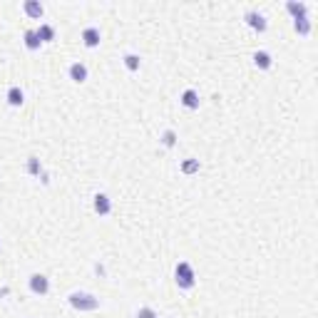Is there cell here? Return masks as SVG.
<instances>
[{
    "mask_svg": "<svg viewBox=\"0 0 318 318\" xmlns=\"http://www.w3.org/2000/svg\"><path fill=\"white\" fill-rule=\"evenodd\" d=\"M23 10H25L28 18H35V20H40V18L45 15V5H42L40 0H25V3H23Z\"/></svg>",
    "mask_w": 318,
    "mask_h": 318,
    "instance_id": "6",
    "label": "cell"
},
{
    "mask_svg": "<svg viewBox=\"0 0 318 318\" xmlns=\"http://www.w3.org/2000/svg\"><path fill=\"white\" fill-rule=\"evenodd\" d=\"M244 20L249 23V28L256 30V32H266L268 28V23H266V18L261 15L259 10H246V15H244Z\"/></svg>",
    "mask_w": 318,
    "mask_h": 318,
    "instance_id": "4",
    "label": "cell"
},
{
    "mask_svg": "<svg viewBox=\"0 0 318 318\" xmlns=\"http://www.w3.org/2000/svg\"><path fill=\"white\" fill-rule=\"evenodd\" d=\"M95 274H100V276H105V266H102V263H95Z\"/></svg>",
    "mask_w": 318,
    "mask_h": 318,
    "instance_id": "21",
    "label": "cell"
},
{
    "mask_svg": "<svg viewBox=\"0 0 318 318\" xmlns=\"http://www.w3.org/2000/svg\"><path fill=\"white\" fill-rule=\"evenodd\" d=\"M28 174H32V176H40L42 174V164H40V159L37 157H28Z\"/></svg>",
    "mask_w": 318,
    "mask_h": 318,
    "instance_id": "17",
    "label": "cell"
},
{
    "mask_svg": "<svg viewBox=\"0 0 318 318\" xmlns=\"http://www.w3.org/2000/svg\"><path fill=\"white\" fill-rule=\"evenodd\" d=\"M82 42H85V48H97V45L102 42V32H100V28L89 25V28L82 30Z\"/></svg>",
    "mask_w": 318,
    "mask_h": 318,
    "instance_id": "5",
    "label": "cell"
},
{
    "mask_svg": "<svg viewBox=\"0 0 318 318\" xmlns=\"http://www.w3.org/2000/svg\"><path fill=\"white\" fill-rule=\"evenodd\" d=\"M95 211L100 214V216H107L110 211H112V202H110V197L107 194H95Z\"/></svg>",
    "mask_w": 318,
    "mask_h": 318,
    "instance_id": "9",
    "label": "cell"
},
{
    "mask_svg": "<svg viewBox=\"0 0 318 318\" xmlns=\"http://www.w3.org/2000/svg\"><path fill=\"white\" fill-rule=\"evenodd\" d=\"M174 281H176V286L181 291H189L197 286V274H194V268H192L189 261H179V263H176V268H174Z\"/></svg>",
    "mask_w": 318,
    "mask_h": 318,
    "instance_id": "1",
    "label": "cell"
},
{
    "mask_svg": "<svg viewBox=\"0 0 318 318\" xmlns=\"http://www.w3.org/2000/svg\"><path fill=\"white\" fill-rule=\"evenodd\" d=\"M35 32H37L40 42H53V40H55V28H53V25H48V23H42V25L35 30Z\"/></svg>",
    "mask_w": 318,
    "mask_h": 318,
    "instance_id": "13",
    "label": "cell"
},
{
    "mask_svg": "<svg viewBox=\"0 0 318 318\" xmlns=\"http://www.w3.org/2000/svg\"><path fill=\"white\" fill-rule=\"evenodd\" d=\"M67 72H70V80L77 82V85H82V82L87 80V65L85 62H72Z\"/></svg>",
    "mask_w": 318,
    "mask_h": 318,
    "instance_id": "7",
    "label": "cell"
},
{
    "mask_svg": "<svg viewBox=\"0 0 318 318\" xmlns=\"http://www.w3.org/2000/svg\"><path fill=\"white\" fill-rule=\"evenodd\" d=\"M311 18L306 15V18H298V20H293V30L298 32V35H311Z\"/></svg>",
    "mask_w": 318,
    "mask_h": 318,
    "instance_id": "14",
    "label": "cell"
},
{
    "mask_svg": "<svg viewBox=\"0 0 318 318\" xmlns=\"http://www.w3.org/2000/svg\"><path fill=\"white\" fill-rule=\"evenodd\" d=\"M67 301H70V306H72L75 311H97V308H100V298L92 296V293H85V291L70 293Z\"/></svg>",
    "mask_w": 318,
    "mask_h": 318,
    "instance_id": "2",
    "label": "cell"
},
{
    "mask_svg": "<svg viewBox=\"0 0 318 318\" xmlns=\"http://www.w3.org/2000/svg\"><path fill=\"white\" fill-rule=\"evenodd\" d=\"M23 37H25V48H28V50H40V45H42V42H40V37H37V32H35V30H25V35H23Z\"/></svg>",
    "mask_w": 318,
    "mask_h": 318,
    "instance_id": "15",
    "label": "cell"
},
{
    "mask_svg": "<svg viewBox=\"0 0 318 318\" xmlns=\"http://www.w3.org/2000/svg\"><path fill=\"white\" fill-rule=\"evenodd\" d=\"M8 293H10V289H8V286H3V289H0V296H8Z\"/></svg>",
    "mask_w": 318,
    "mask_h": 318,
    "instance_id": "22",
    "label": "cell"
},
{
    "mask_svg": "<svg viewBox=\"0 0 318 318\" xmlns=\"http://www.w3.org/2000/svg\"><path fill=\"white\" fill-rule=\"evenodd\" d=\"M25 102V92L20 89L18 85H13L8 89V105H13V107H20Z\"/></svg>",
    "mask_w": 318,
    "mask_h": 318,
    "instance_id": "11",
    "label": "cell"
},
{
    "mask_svg": "<svg viewBox=\"0 0 318 318\" xmlns=\"http://www.w3.org/2000/svg\"><path fill=\"white\" fill-rule=\"evenodd\" d=\"M286 10L293 15V20L308 15V5H306V3H298V0H289V3H286Z\"/></svg>",
    "mask_w": 318,
    "mask_h": 318,
    "instance_id": "10",
    "label": "cell"
},
{
    "mask_svg": "<svg viewBox=\"0 0 318 318\" xmlns=\"http://www.w3.org/2000/svg\"><path fill=\"white\" fill-rule=\"evenodd\" d=\"M137 318H159V313H157L152 306H142V308L137 311Z\"/></svg>",
    "mask_w": 318,
    "mask_h": 318,
    "instance_id": "20",
    "label": "cell"
},
{
    "mask_svg": "<svg viewBox=\"0 0 318 318\" xmlns=\"http://www.w3.org/2000/svg\"><path fill=\"white\" fill-rule=\"evenodd\" d=\"M162 145L167 147V149H172V147L176 145V132H174V129H164V132H162Z\"/></svg>",
    "mask_w": 318,
    "mask_h": 318,
    "instance_id": "18",
    "label": "cell"
},
{
    "mask_svg": "<svg viewBox=\"0 0 318 318\" xmlns=\"http://www.w3.org/2000/svg\"><path fill=\"white\" fill-rule=\"evenodd\" d=\"M181 172L184 174L199 172V159H187V162H181Z\"/></svg>",
    "mask_w": 318,
    "mask_h": 318,
    "instance_id": "19",
    "label": "cell"
},
{
    "mask_svg": "<svg viewBox=\"0 0 318 318\" xmlns=\"http://www.w3.org/2000/svg\"><path fill=\"white\" fill-rule=\"evenodd\" d=\"M28 286L32 293H37V296H45L48 291H50V279L45 276V274H32L28 281Z\"/></svg>",
    "mask_w": 318,
    "mask_h": 318,
    "instance_id": "3",
    "label": "cell"
},
{
    "mask_svg": "<svg viewBox=\"0 0 318 318\" xmlns=\"http://www.w3.org/2000/svg\"><path fill=\"white\" fill-rule=\"evenodd\" d=\"M179 102H181L187 110H199V102H202V100H199V92H197V89H184Z\"/></svg>",
    "mask_w": 318,
    "mask_h": 318,
    "instance_id": "8",
    "label": "cell"
},
{
    "mask_svg": "<svg viewBox=\"0 0 318 318\" xmlns=\"http://www.w3.org/2000/svg\"><path fill=\"white\" fill-rule=\"evenodd\" d=\"M140 65H142L140 55H134V53H127V55H124V67H127L129 72H137V70H140Z\"/></svg>",
    "mask_w": 318,
    "mask_h": 318,
    "instance_id": "16",
    "label": "cell"
},
{
    "mask_svg": "<svg viewBox=\"0 0 318 318\" xmlns=\"http://www.w3.org/2000/svg\"><path fill=\"white\" fill-rule=\"evenodd\" d=\"M254 65H256L259 70H268V67L274 65V58H271V53H266V50H259V53L254 55Z\"/></svg>",
    "mask_w": 318,
    "mask_h": 318,
    "instance_id": "12",
    "label": "cell"
}]
</instances>
